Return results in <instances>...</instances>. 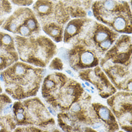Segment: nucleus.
Wrapping results in <instances>:
<instances>
[{"mask_svg": "<svg viewBox=\"0 0 132 132\" xmlns=\"http://www.w3.org/2000/svg\"><path fill=\"white\" fill-rule=\"evenodd\" d=\"M114 27L118 30H122L125 26V22L122 18H117L114 22Z\"/></svg>", "mask_w": 132, "mask_h": 132, "instance_id": "obj_9", "label": "nucleus"}, {"mask_svg": "<svg viewBox=\"0 0 132 132\" xmlns=\"http://www.w3.org/2000/svg\"><path fill=\"white\" fill-rule=\"evenodd\" d=\"M93 55L89 52H85L82 56V61L85 64H90L93 61Z\"/></svg>", "mask_w": 132, "mask_h": 132, "instance_id": "obj_8", "label": "nucleus"}, {"mask_svg": "<svg viewBox=\"0 0 132 132\" xmlns=\"http://www.w3.org/2000/svg\"><path fill=\"white\" fill-rule=\"evenodd\" d=\"M18 60L14 36L0 31V71L6 69Z\"/></svg>", "mask_w": 132, "mask_h": 132, "instance_id": "obj_4", "label": "nucleus"}, {"mask_svg": "<svg viewBox=\"0 0 132 132\" xmlns=\"http://www.w3.org/2000/svg\"><path fill=\"white\" fill-rule=\"evenodd\" d=\"M100 115L101 117L104 120H107L109 118V113L108 110L105 108H101L100 110Z\"/></svg>", "mask_w": 132, "mask_h": 132, "instance_id": "obj_10", "label": "nucleus"}, {"mask_svg": "<svg viewBox=\"0 0 132 132\" xmlns=\"http://www.w3.org/2000/svg\"><path fill=\"white\" fill-rule=\"evenodd\" d=\"M77 30L76 27L73 25H70L69 27L67 28V32L70 34H74Z\"/></svg>", "mask_w": 132, "mask_h": 132, "instance_id": "obj_13", "label": "nucleus"}, {"mask_svg": "<svg viewBox=\"0 0 132 132\" xmlns=\"http://www.w3.org/2000/svg\"><path fill=\"white\" fill-rule=\"evenodd\" d=\"M129 89H130L131 90V88H132V85H131V83L129 85Z\"/></svg>", "mask_w": 132, "mask_h": 132, "instance_id": "obj_17", "label": "nucleus"}, {"mask_svg": "<svg viewBox=\"0 0 132 132\" xmlns=\"http://www.w3.org/2000/svg\"><path fill=\"white\" fill-rule=\"evenodd\" d=\"M111 44V42L109 40H107L106 42H103L101 43V46L103 48H107L109 47Z\"/></svg>", "mask_w": 132, "mask_h": 132, "instance_id": "obj_14", "label": "nucleus"}, {"mask_svg": "<svg viewBox=\"0 0 132 132\" xmlns=\"http://www.w3.org/2000/svg\"><path fill=\"white\" fill-rule=\"evenodd\" d=\"M19 59L23 62L31 63L36 66L43 67L39 58L48 55L49 42L43 37L38 38H27L18 35H14Z\"/></svg>", "mask_w": 132, "mask_h": 132, "instance_id": "obj_2", "label": "nucleus"}, {"mask_svg": "<svg viewBox=\"0 0 132 132\" xmlns=\"http://www.w3.org/2000/svg\"><path fill=\"white\" fill-rule=\"evenodd\" d=\"M114 6V3L112 1H107L105 3V6L109 10L113 9Z\"/></svg>", "mask_w": 132, "mask_h": 132, "instance_id": "obj_12", "label": "nucleus"}, {"mask_svg": "<svg viewBox=\"0 0 132 132\" xmlns=\"http://www.w3.org/2000/svg\"><path fill=\"white\" fill-rule=\"evenodd\" d=\"M41 75L40 70L18 61L1 72L0 80L6 93L14 100L20 101L36 93Z\"/></svg>", "mask_w": 132, "mask_h": 132, "instance_id": "obj_1", "label": "nucleus"}, {"mask_svg": "<svg viewBox=\"0 0 132 132\" xmlns=\"http://www.w3.org/2000/svg\"><path fill=\"white\" fill-rule=\"evenodd\" d=\"M12 101L4 93L0 94V132H11L16 127L12 111Z\"/></svg>", "mask_w": 132, "mask_h": 132, "instance_id": "obj_5", "label": "nucleus"}, {"mask_svg": "<svg viewBox=\"0 0 132 132\" xmlns=\"http://www.w3.org/2000/svg\"><path fill=\"white\" fill-rule=\"evenodd\" d=\"M1 28L14 35L27 37L36 33L39 27L31 11L27 7H20L8 16Z\"/></svg>", "mask_w": 132, "mask_h": 132, "instance_id": "obj_3", "label": "nucleus"}, {"mask_svg": "<svg viewBox=\"0 0 132 132\" xmlns=\"http://www.w3.org/2000/svg\"><path fill=\"white\" fill-rule=\"evenodd\" d=\"M3 88H2V86H1V81H0V94L3 93Z\"/></svg>", "mask_w": 132, "mask_h": 132, "instance_id": "obj_16", "label": "nucleus"}, {"mask_svg": "<svg viewBox=\"0 0 132 132\" xmlns=\"http://www.w3.org/2000/svg\"><path fill=\"white\" fill-rule=\"evenodd\" d=\"M9 1L14 5L23 7L31 4L33 0H9Z\"/></svg>", "mask_w": 132, "mask_h": 132, "instance_id": "obj_7", "label": "nucleus"}, {"mask_svg": "<svg viewBox=\"0 0 132 132\" xmlns=\"http://www.w3.org/2000/svg\"><path fill=\"white\" fill-rule=\"evenodd\" d=\"M107 37V35L103 32H100L97 34L96 36V39L98 42H102L105 40Z\"/></svg>", "mask_w": 132, "mask_h": 132, "instance_id": "obj_11", "label": "nucleus"}, {"mask_svg": "<svg viewBox=\"0 0 132 132\" xmlns=\"http://www.w3.org/2000/svg\"><path fill=\"white\" fill-rule=\"evenodd\" d=\"M12 11V5L9 0H0V27Z\"/></svg>", "mask_w": 132, "mask_h": 132, "instance_id": "obj_6", "label": "nucleus"}, {"mask_svg": "<svg viewBox=\"0 0 132 132\" xmlns=\"http://www.w3.org/2000/svg\"><path fill=\"white\" fill-rule=\"evenodd\" d=\"M80 107L77 104L73 105V110L75 111H78L80 110Z\"/></svg>", "mask_w": 132, "mask_h": 132, "instance_id": "obj_15", "label": "nucleus"}, {"mask_svg": "<svg viewBox=\"0 0 132 132\" xmlns=\"http://www.w3.org/2000/svg\"><path fill=\"white\" fill-rule=\"evenodd\" d=\"M86 84H87V86H89V84L87 83V82H86Z\"/></svg>", "mask_w": 132, "mask_h": 132, "instance_id": "obj_18", "label": "nucleus"}]
</instances>
